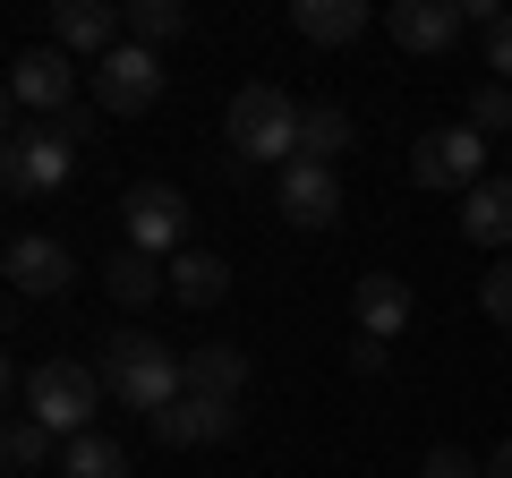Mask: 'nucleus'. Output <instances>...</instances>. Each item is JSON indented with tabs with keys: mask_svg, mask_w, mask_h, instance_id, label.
<instances>
[{
	"mask_svg": "<svg viewBox=\"0 0 512 478\" xmlns=\"http://www.w3.org/2000/svg\"><path fill=\"white\" fill-rule=\"evenodd\" d=\"M478 299H487V316H495V325L512 333V257H504V265H487V274H478Z\"/></svg>",
	"mask_w": 512,
	"mask_h": 478,
	"instance_id": "393cba45",
	"label": "nucleus"
},
{
	"mask_svg": "<svg viewBox=\"0 0 512 478\" xmlns=\"http://www.w3.org/2000/svg\"><path fill=\"white\" fill-rule=\"evenodd\" d=\"M26 393V419H43L60 444L94 436V410H103V368H86V359H35V368L18 376Z\"/></svg>",
	"mask_w": 512,
	"mask_h": 478,
	"instance_id": "f03ea898",
	"label": "nucleus"
},
{
	"mask_svg": "<svg viewBox=\"0 0 512 478\" xmlns=\"http://www.w3.org/2000/svg\"><path fill=\"white\" fill-rule=\"evenodd\" d=\"M410 180H419V188H453V197H470V188L487 180V137H478L470 120H453V129H427L419 146H410Z\"/></svg>",
	"mask_w": 512,
	"mask_h": 478,
	"instance_id": "39448f33",
	"label": "nucleus"
},
{
	"mask_svg": "<svg viewBox=\"0 0 512 478\" xmlns=\"http://www.w3.org/2000/svg\"><path fill=\"white\" fill-rule=\"evenodd\" d=\"M103 291L120 299V308H154V299L171 291V265H163V257H146V248H128V239H120V248H111V265H103Z\"/></svg>",
	"mask_w": 512,
	"mask_h": 478,
	"instance_id": "dca6fc26",
	"label": "nucleus"
},
{
	"mask_svg": "<svg viewBox=\"0 0 512 478\" xmlns=\"http://www.w3.org/2000/svg\"><path fill=\"white\" fill-rule=\"evenodd\" d=\"M163 103V52H146V43H120V52L94 60V111H111V120H137V111Z\"/></svg>",
	"mask_w": 512,
	"mask_h": 478,
	"instance_id": "423d86ee",
	"label": "nucleus"
},
{
	"mask_svg": "<svg viewBox=\"0 0 512 478\" xmlns=\"http://www.w3.org/2000/svg\"><path fill=\"white\" fill-rule=\"evenodd\" d=\"M52 444H60L52 427L18 410V419H9V444H0V453H9V470H43V461H52Z\"/></svg>",
	"mask_w": 512,
	"mask_h": 478,
	"instance_id": "5701e85b",
	"label": "nucleus"
},
{
	"mask_svg": "<svg viewBox=\"0 0 512 478\" xmlns=\"http://www.w3.org/2000/svg\"><path fill=\"white\" fill-rule=\"evenodd\" d=\"M120 18H128V43H146V52H163L171 35H188V9H180V0H128Z\"/></svg>",
	"mask_w": 512,
	"mask_h": 478,
	"instance_id": "4be33fe9",
	"label": "nucleus"
},
{
	"mask_svg": "<svg viewBox=\"0 0 512 478\" xmlns=\"http://www.w3.org/2000/svg\"><path fill=\"white\" fill-rule=\"evenodd\" d=\"M487 478H512V436L495 444V461H487Z\"/></svg>",
	"mask_w": 512,
	"mask_h": 478,
	"instance_id": "cd10ccee",
	"label": "nucleus"
},
{
	"mask_svg": "<svg viewBox=\"0 0 512 478\" xmlns=\"http://www.w3.org/2000/svg\"><path fill=\"white\" fill-rule=\"evenodd\" d=\"M69 94H77V60L69 52H18V60H9V103H18V111L60 120Z\"/></svg>",
	"mask_w": 512,
	"mask_h": 478,
	"instance_id": "1a4fd4ad",
	"label": "nucleus"
},
{
	"mask_svg": "<svg viewBox=\"0 0 512 478\" xmlns=\"http://www.w3.org/2000/svg\"><path fill=\"white\" fill-rule=\"evenodd\" d=\"M291 26H299L308 43H325V52H333V43H359V35H367V26H376V9H367V0H291Z\"/></svg>",
	"mask_w": 512,
	"mask_h": 478,
	"instance_id": "f3484780",
	"label": "nucleus"
},
{
	"mask_svg": "<svg viewBox=\"0 0 512 478\" xmlns=\"http://www.w3.org/2000/svg\"><path fill=\"white\" fill-rule=\"evenodd\" d=\"M154 436L163 444H231L239 436V402H214V393H180V402L163 410V419H154Z\"/></svg>",
	"mask_w": 512,
	"mask_h": 478,
	"instance_id": "ddd939ff",
	"label": "nucleus"
},
{
	"mask_svg": "<svg viewBox=\"0 0 512 478\" xmlns=\"http://www.w3.org/2000/svg\"><path fill=\"white\" fill-rule=\"evenodd\" d=\"M120 231H128V248H146V257H180L188 248V197L171 180H137L120 197Z\"/></svg>",
	"mask_w": 512,
	"mask_h": 478,
	"instance_id": "0eeeda50",
	"label": "nucleus"
},
{
	"mask_svg": "<svg viewBox=\"0 0 512 478\" xmlns=\"http://www.w3.org/2000/svg\"><path fill=\"white\" fill-rule=\"evenodd\" d=\"M350 316H359L367 342H402V325H410V282H402V274H359Z\"/></svg>",
	"mask_w": 512,
	"mask_h": 478,
	"instance_id": "4468645a",
	"label": "nucleus"
},
{
	"mask_svg": "<svg viewBox=\"0 0 512 478\" xmlns=\"http://www.w3.org/2000/svg\"><path fill=\"white\" fill-rule=\"evenodd\" d=\"M69 171H77V129H69V120L18 129L9 146H0V188H9L18 205H35V197H60V188H69Z\"/></svg>",
	"mask_w": 512,
	"mask_h": 478,
	"instance_id": "20e7f679",
	"label": "nucleus"
},
{
	"mask_svg": "<svg viewBox=\"0 0 512 478\" xmlns=\"http://www.w3.org/2000/svg\"><path fill=\"white\" fill-rule=\"evenodd\" d=\"M274 205L299 231H333V222H342V180H333L325 163H291V171H274Z\"/></svg>",
	"mask_w": 512,
	"mask_h": 478,
	"instance_id": "6e6552de",
	"label": "nucleus"
},
{
	"mask_svg": "<svg viewBox=\"0 0 512 478\" xmlns=\"http://www.w3.org/2000/svg\"><path fill=\"white\" fill-rule=\"evenodd\" d=\"M419 478H487V461H470V453H461V444H436Z\"/></svg>",
	"mask_w": 512,
	"mask_h": 478,
	"instance_id": "a878e982",
	"label": "nucleus"
},
{
	"mask_svg": "<svg viewBox=\"0 0 512 478\" xmlns=\"http://www.w3.org/2000/svg\"><path fill=\"white\" fill-rule=\"evenodd\" d=\"M393 43H402V52H453L461 43V26H470V0H393Z\"/></svg>",
	"mask_w": 512,
	"mask_h": 478,
	"instance_id": "9b49d317",
	"label": "nucleus"
},
{
	"mask_svg": "<svg viewBox=\"0 0 512 478\" xmlns=\"http://www.w3.org/2000/svg\"><path fill=\"white\" fill-rule=\"evenodd\" d=\"M342 146H350V111L342 103H308V120H299V163H325L333 171Z\"/></svg>",
	"mask_w": 512,
	"mask_h": 478,
	"instance_id": "aec40b11",
	"label": "nucleus"
},
{
	"mask_svg": "<svg viewBox=\"0 0 512 478\" xmlns=\"http://www.w3.org/2000/svg\"><path fill=\"white\" fill-rule=\"evenodd\" d=\"M180 359H188V393L239 402V385H248V350L239 342H197V350H180Z\"/></svg>",
	"mask_w": 512,
	"mask_h": 478,
	"instance_id": "a211bd4d",
	"label": "nucleus"
},
{
	"mask_svg": "<svg viewBox=\"0 0 512 478\" xmlns=\"http://www.w3.org/2000/svg\"><path fill=\"white\" fill-rule=\"evenodd\" d=\"M103 393H120V410L163 419V410L188 393V359L171 342H154V333H120V342L103 350Z\"/></svg>",
	"mask_w": 512,
	"mask_h": 478,
	"instance_id": "f257e3e1",
	"label": "nucleus"
},
{
	"mask_svg": "<svg viewBox=\"0 0 512 478\" xmlns=\"http://www.w3.org/2000/svg\"><path fill=\"white\" fill-rule=\"evenodd\" d=\"M461 120H470V129H478V137H495V129H504V137H512V86H495V77H487V86H478V94H470V111H461Z\"/></svg>",
	"mask_w": 512,
	"mask_h": 478,
	"instance_id": "b1692460",
	"label": "nucleus"
},
{
	"mask_svg": "<svg viewBox=\"0 0 512 478\" xmlns=\"http://www.w3.org/2000/svg\"><path fill=\"white\" fill-rule=\"evenodd\" d=\"M299 120H308V111H299L282 86H239V94H231V120H222V137H231L239 163L291 171V163H299Z\"/></svg>",
	"mask_w": 512,
	"mask_h": 478,
	"instance_id": "7ed1b4c3",
	"label": "nucleus"
},
{
	"mask_svg": "<svg viewBox=\"0 0 512 478\" xmlns=\"http://www.w3.org/2000/svg\"><path fill=\"white\" fill-rule=\"evenodd\" d=\"M0 265H9V282H18V299H60L69 274H77V257L60 248V239H43V231H18Z\"/></svg>",
	"mask_w": 512,
	"mask_h": 478,
	"instance_id": "f8f14e48",
	"label": "nucleus"
},
{
	"mask_svg": "<svg viewBox=\"0 0 512 478\" xmlns=\"http://www.w3.org/2000/svg\"><path fill=\"white\" fill-rule=\"evenodd\" d=\"M222 291H231V265H222L214 248H180V257H171V299H188V308H214Z\"/></svg>",
	"mask_w": 512,
	"mask_h": 478,
	"instance_id": "6ab92c4d",
	"label": "nucleus"
},
{
	"mask_svg": "<svg viewBox=\"0 0 512 478\" xmlns=\"http://www.w3.org/2000/svg\"><path fill=\"white\" fill-rule=\"evenodd\" d=\"M120 43H128V18L111 0H52V52L103 60V52H120Z\"/></svg>",
	"mask_w": 512,
	"mask_h": 478,
	"instance_id": "9d476101",
	"label": "nucleus"
},
{
	"mask_svg": "<svg viewBox=\"0 0 512 478\" xmlns=\"http://www.w3.org/2000/svg\"><path fill=\"white\" fill-rule=\"evenodd\" d=\"M461 239H470V248H512V180L504 171H487V180L461 197Z\"/></svg>",
	"mask_w": 512,
	"mask_h": 478,
	"instance_id": "2eb2a0df",
	"label": "nucleus"
},
{
	"mask_svg": "<svg viewBox=\"0 0 512 478\" xmlns=\"http://www.w3.org/2000/svg\"><path fill=\"white\" fill-rule=\"evenodd\" d=\"M60 478H128V453H120V436H77V444H60Z\"/></svg>",
	"mask_w": 512,
	"mask_h": 478,
	"instance_id": "412c9836",
	"label": "nucleus"
},
{
	"mask_svg": "<svg viewBox=\"0 0 512 478\" xmlns=\"http://www.w3.org/2000/svg\"><path fill=\"white\" fill-rule=\"evenodd\" d=\"M487 77H495V86H512V9L487 26Z\"/></svg>",
	"mask_w": 512,
	"mask_h": 478,
	"instance_id": "bb28decb",
	"label": "nucleus"
}]
</instances>
